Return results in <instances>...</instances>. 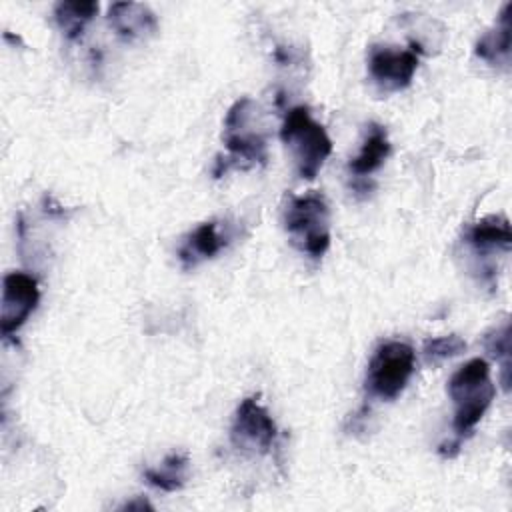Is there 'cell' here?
<instances>
[{"label": "cell", "mask_w": 512, "mask_h": 512, "mask_svg": "<svg viewBox=\"0 0 512 512\" xmlns=\"http://www.w3.org/2000/svg\"><path fill=\"white\" fill-rule=\"evenodd\" d=\"M418 68V54L412 48L394 50L390 46H370L368 50V72L372 80L386 92L406 88Z\"/></svg>", "instance_id": "cell-8"}, {"label": "cell", "mask_w": 512, "mask_h": 512, "mask_svg": "<svg viewBox=\"0 0 512 512\" xmlns=\"http://www.w3.org/2000/svg\"><path fill=\"white\" fill-rule=\"evenodd\" d=\"M466 350V342L464 338L456 336V334H448V336H438V338H428L424 342V356L428 362L438 364L446 358L458 356L460 352Z\"/></svg>", "instance_id": "cell-17"}, {"label": "cell", "mask_w": 512, "mask_h": 512, "mask_svg": "<svg viewBox=\"0 0 512 512\" xmlns=\"http://www.w3.org/2000/svg\"><path fill=\"white\" fill-rule=\"evenodd\" d=\"M486 350L500 360L502 364V384L508 388V372H510V324L504 322L500 328L490 330L484 336Z\"/></svg>", "instance_id": "cell-16"}, {"label": "cell", "mask_w": 512, "mask_h": 512, "mask_svg": "<svg viewBox=\"0 0 512 512\" xmlns=\"http://www.w3.org/2000/svg\"><path fill=\"white\" fill-rule=\"evenodd\" d=\"M414 348L400 340L382 342L368 362L366 390L370 396L394 400L406 388L414 372Z\"/></svg>", "instance_id": "cell-5"}, {"label": "cell", "mask_w": 512, "mask_h": 512, "mask_svg": "<svg viewBox=\"0 0 512 512\" xmlns=\"http://www.w3.org/2000/svg\"><path fill=\"white\" fill-rule=\"evenodd\" d=\"M510 10H512V4L510 2L504 4L494 28L488 30L486 34H482L480 40L476 42L474 54L478 58H482L484 62H488L490 66L508 64V60H510V46H512Z\"/></svg>", "instance_id": "cell-11"}, {"label": "cell", "mask_w": 512, "mask_h": 512, "mask_svg": "<svg viewBox=\"0 0 512 512\" xmlns=\"http://www.w3.org/2000/svg\"><path fill=\"white\" fill-rule=\"evenodd\" d=\"M108 22L124 40H136L156 32L154 12L140 2H114L108 10Z\"/></svg>", "instance_id": "cell-10"}, {"label": "cell", "mask_w": 512, "mask_h": 512, "mask_svg": "<svg viewBox=\"0 0 512 512\" xmlns=\"http://www.w3.org/2000/svg\"><path fill=\"white\" fill-rule=\"evenodd\" d=\"M134 508H140V510H142V508H152V506H150L146 500H140V502H126V504L122 506V510H134Z\"/></svg>", "instance_id": "cell-18"}, {"label": "cell", "mask_w": 512, "mask_h": 512, "mask_svg": "<svg viewBox=\"0 0 512 512\" xmlns=\"http://www.w3.org/2000/svg\"><path fill=\"white\" fill-rule=\"evenodd\" d=\"M188 476V456L180 452H172L162 460L158 468H146L144 478L150 486L164 490V492H176L184 486Z\"/></svg>", "instance_id": "cell-15"}, {"label": "cell", "mask_w": 512, "mask_h": 512, "mask_svg": "<svg viewBox=\"0 0 512 512\" xmlns=\"http://www.w3.org/2000/svg\"><path fill=\"white\" fill-rule=\"evenodd\" d=\"M280 138L292 150L296 172L304 180L316 178L322 164L332 154L330 136L324 126L310 116L306 106H294L286 112Z\"/></svg>", "instance_id": "cell-2"}, {"label": "cell", "mask_w": 512, "mask_h": 512, "mask_svg": "<svg viewBox=\"0 0 512 512\" xmlns=\"http://www.w3.org/2000/svg\"><path fill=\"white\" fill-rule=\"evenodd\" d=\"M226 244H228V236L220 232V226L216 220L202 222L186 236L184 244L178 250L182 268L188 270L198 266L202 260L214 258Z\"/></svg>", "instance_id": "cell-9"}, {"label": "cell", "mask_w": 512, "mask_h": 512, "mask_svg": "<svg viewBox=\"0 0 512 512\" xmlns=\"http://www.w3.org/2000/svg\"><path fill=\"white\" fill-rule=\"evenodd\" d=\"M278 436V428L268 410L258 402V396L244 398L234 414L230 440L238 450L266 454Z\"/></svg>", "instance_id": "cell-6"}, {"label": "cell", "mask_w": 512, "mask_h": 512, "mask_svg": "<svg viewBox=\"0 0 512 512\" xmlns=\"http://www.w3.org/2000/svg\"><path fill=\"white\" fill-rule=\"evenodd\" d=\"M388 154H390L388 132H386L384 126L372 122L368 126V132H366V138H364V144H362L360 152L350 160L348 168L358 178L368 176L384 164Z\"/></svg>", "instance_id": "cell-13"}, {"label": "cell", "mask_w": 512, "mask_h": 512, "mask_svg": "<svg viewBox=\"0 0 512 512\" xmlns=\"http://www.w3.org/2000/svg\"><path fill=\"white\" fill-rule=\"evenodd\" d=\"M448 394L454 402L452 428L456 440L462 442L482 420L496 394L488 362L484 358H472L460 366L448 382Z\"/></svg>", "instance_id": "cell-1"}, {"label": "cell", "mask_w": 512, "mask_h": 512, "mask_svg": "<svg viewBox=\"0 0 512 512\" xmlns=\"http://www.w3.org/2000/svg\"><path fill=\"white\" fill-rule=\"evenodd\" d=\"M284 226L292 242L312 258H322L330 246V210L322 194L290 196Z\"/></svg>", "instance_id": "cell-3"}, {"label": "cell", "mask_w": 512, "mask_h": 512, "mask_svg": "<svg viewBox=\"0 0 512 512\" xmlns=\"http://www.w3.org/2000/svg\"><path fill=\"white\" fill-rule=\"evenodd\" d=\"M96 2H58L54 6V18L58 28L68 40H78L86 28V24L96 16Z\"/></svg>", "instance_id": "cell-14"}, {"label": "cell", "mask_w": 512, "mask_h": 512, "mask_svg": "<svg viewBox=\"0 0 512 512\" xmlns=\"http://www.w3.org/2000/svg\"><path fill=\"white\" fill-rule=\"evenodd\" d=\"M252 114V100L240 98L236 100L224 120V144L228 150L226 158L216 160L214 178H220L228 172L230 166H256L266 164L268 152H266V140L264 136L248 130V120Z\"/></svg>", "instance_id": "cell-4"}, {"label": "cell", "mask_w": 512, "mask_h": 512, "mask_svg": "<svg viewBox=\"0 0 512 512\" xmlns=\"http://www.w3.org/2000/svg\"><path fill=\"white\" fill-rule=\"evenodd\" d=\"M466 242L478 254L492 250H508L512 244V230L506 216H486L472 224L466 232Z\"/></svg>", "instance_id": "cell-12"}, {"label": "cell", "mask_w": 512, "mask_h": 512, "mask_svg": "<svg viewBox=\"0 0 512 512\" xmlns=\"http://www.w3.org/2000/svg\"><path fill=\"white\" fill-rule=\"evenodd\" d=\"M40 302V288L32 274L8 272L2 280V304H0V332L10 338L22 328L28 316Z\"/></svg>", "instance_id": "cell-7"}]
</instances>
